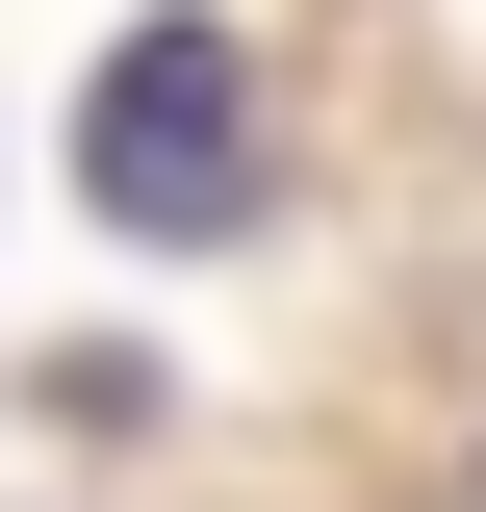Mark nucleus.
I'll use <instances>...</instances> for the list:
<instances>
[{"label": "nucleus", "instance_id": "nucleus-1", "mask_svg": "<svg viewBox=\"0 0 486 512\" xmlns=\"http://www.w3.org/2000/svg\"><path fill=\"white\" fill-rule=\"evenodd\" d=\"M77 205L103 231H231L256 205V52L231 26H128L77 77Z\"/></svg>", "mask_w": 486, "mask_h": 512}]
</instances>
